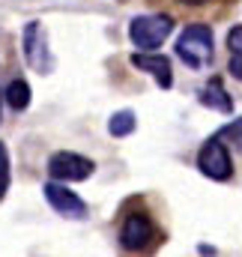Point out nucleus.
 <instances>
[{
    "label": "nucleus",
    "instance_id": "nucleus-4",
    "mask_svg": "<svg viewBox=\"0 0 242 257\" xmlns=\"http://www.w3.org/2000/svg\"><path fill=\"white\" fill-rule=\"evenodd\" d=\"M24 57H27V63L33 66L36 72H42V75L54 72V57L48 51V36H45V30H42L39 21H30L24 27Z\"/></svg>",
    "mask_w": 242,
    "mask_h": 257
},
{
    "label": "nucleus",
    "instance_id": "nucleus-8",
    "mask_svg": "<svg viewBox=\"0 0 242 257\" xmlns=\"http://www.w3.org/2000/svg\"><path fill=\"white\" fill-rule=\"evenodd\" d=\"M132 63L138 66L141 72H150L159 81V87H165V90L174 87V72H171V60L168 57L150 54V51H138V54H132Z\"/></svg>",
    "mask_w": 242,
    "mask_h": 257
},
{
    "label": "nucleus",
    "instance_id": "nucleus-12",
    "mask_svg": "<svg viewBox=\"0 0 242 257\" xmlns=\"http://www.w3.org/2000/svg\"><path fill=\"white\" fill-rule=\"evenodd\" d=\"M108 132H111L114 138L132 135V132H135V114H132V111H117V114L111 117V123H108Z\"/></svg>",
    "mask_w": 242,
    "mask_h": 257
},
{
    "label": "nucleus",
    "instance_id": "nucleus-3",
    "mask_svg": "<svg viewBox=\"0 0 242 257\" xmlns=\"http://www.w3.org/2000/svg\"><path fill=\"white\" fill-rule=\"evenodd\" d=\"M197 168H200L203 177H209V180H218V183L230 180L233 162H230V153H227V147L221 144L218 135H212V138L200 147V153H197Z\"/></svg>",
    "mask_w": 242,
    "mask_h": 257
},
{
    "label": "nucleus",
    "instance_id": "nucleus-2",
    "mask_svg": "<svg viewBox=\"0 0 242 257\" xmlns=\"http://www.w3.org/2000/svg\"><path fill=\"white\" fill-rule=\"evenodd\" d=\"M174 30V21L168 15H138L132 24H129V36L135 42V48L141 51H153L159 48Z\"/></svg>",
    "mask_w": 242,
    "mask_h": 257
},
{
    "label": "nucleus",
    "instance_id": "nucleus-15",
    "mask_svg": "<svg viewBox=\"0 0 242 257\" xmlns=\"http://www.w3.org/2000/svg\"><path fill=\"white\" fill-rule=\"evenodd\" d=\"M6 189H9V171H0V197L6 194Z\"/></svg>",
    "mask_w": 242,
    "mask_h": 257
},
{
    "label": "nucleus",
    "instance_id": "nucleus-14",
    "mask_svg": "<svg viewBox=\"0 0 242 257\" xmlns=\"http://www.w3.org/2000/svg\"><path fill=\"white\" fill-rule=\"evenodd\" d=\"M0 171H9V153L3 144H0Z\"/></svg>",
    "mask_w": 242,
    "mask_h": 257
},
{
    "label": "nucleus",
    "instance_id": "nucleus-6",
    "mask_svg": "<svg viewBox=\"0 0 242 257\" xmlns=\"http://www.w3.org/2000/svg\"><path fill=\"white\" fill-rule=\"evenodd\" d=\"M153 221H150V215H144V212H129L126 215V221H123V230H120V242L126 251H141V248H147V242L153 239Z\"/></svg>",
    "mask_w": 242,
    "mask_h": 257
},
{
    "label": "nucleus",
    "instance_id": "nucleus-5",
    "mask_svg": "<svg viewBox=\"0 0 242 257\" xmlns=\"http://www.w3.org/2000/svg\"><path fill=\"white\" fill-rule=\"evenodd\" d=\"M96 171V165L78 153H54L48 159V174L60 183H81Z\"/></svg>",
    "mask_w": 242,
    "mask_h": 257
},
{
    "label": "nucleus",
    "instance_id": "nucleus-7",
    "mask_svg": "<svg viewBox=\"0 0 242 257\" xmlns=\"http://www.w3.org/2000/svg\"><path fill=\"white\" fill-rule=\"evenodd\" d=\"M45 200L66 218H84L87 215V203L78 197L75 192H69L66 186H57V183H45Z\"/></svg>",
    "mask_w": 242,
    "mask_h": 257
},
{
    "label": "nucleus",
    "instance_id": "nucleus-9",
    "mask_svg": "<svg viewBox=\"0 0 242 257\" xmlns=\"http://www.w3.org/2000/svg\"><path fill=\"white\" fill-rule=\"evenodd\" d=\"M200 102H203L206 108L218 111V114H230V111H233V102H230V96H227V90L221 87L218 78H212V81L200 90Z\"/></svg>",
    "mask_w": 242,
    "mask_h": 257
},
{
    "label": "nucleus",
    "instance_id": "nucleus-1",
    "mask_svg": "<svg viewBox=\"0 0 242 257\" xmlns=\"http://www.w3.org/2000/svg\"><path fill=\"white\" fill-rule=\"evenodd\" d=\"M177 54L185 66L191 69H206L212 63L215 45H212V30L206 24H188L177 42Z\"/></svg>",
    "mask_w": 242,
    "mask_h": 257
},
{
    "label": "nucleus",
    "instance_id": "nucleus-16",
    "mask_svg": "<svg viewBox=\"0 0 242 257\" xmlns=\"http://www.w3.org/2000/svg\"><path fill=\"white\" fill-rule=\"evenodd\" d=\"M180 3H203V0H180Z\"/></svg>",
    "mask_w": 242,
    "mask_h": 257
},
{
    "label": "nucleus",
    "instance_id": "nucleus-13",
    "mask_svg": "<svg viewBox=\"0 0 242 257\" xmlns=\"http://www.w3.org/2000/svg\"><path fill=\"white\" fill-rule=\"evenodd\" d=\"M218 138H227V141L236 147V153H242V117H239V120H233V123H227V126L218 128Z\"/></svg>",
    "mask_w": 242,
    "mask_h": 257
},
{
    "label": "nucleus",
    "instance_id": "nucleus-11",
    "mask_svg": "<svg viewBox=\"0 0 242 257\" xmlns=\"http://www.w3.org/2000/svg\"><path fill=\"white\" fill-rule=\"evenodd\" d=\"M3 96H6V102H9L15 111H24V108L30 105V84L18 78V81H12V84L6 87V93H3Z\"/></svg>",
    "mask_w": 242,
    "mask_h": 257
},
{
    "label": "nucleus",
    "instance_id": "nucleus-10",
    "mask_svg": "<svg viewBox=\"0 0 242 257\" xmlns=\"http://www.w3.org/2000/svg\"><path fill=\"white\" fill-rule=\"evenodd\" d=\"M227 48H230V75L242 81V24L227 33Z\"/></svg>",
    "mask_w": 242,
    "mask_h": 257
}]
</instances>
